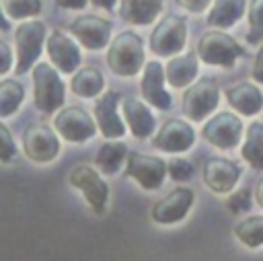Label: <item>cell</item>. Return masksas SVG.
<instances>
[{
    "label": "cell",
    "mask_w": 263,
    "mask_h": 261,
    "mask_svg": "<svg viewBox=\"0 0 263 261\" xmlns=\"http://www.w3.org/2000/svg\"><path fill=\"white\" fill-rule=\"evenodd\" d=\"M95 6H101V8H107V10H111L113 6H115V0H90Z\"/></svg>",
    "instance_id": "obj_38"
},
{
    "label": "cell",
    "mask_w": 263,
    "mask_h": 261,
    "mask_svg": "<svg viewBox=\"0 0 263 261\" xmlns=\"http://www.w3.org/2000/svg\"><path fill=\"white\" fill-rule=\"evenodd\" d=\"M107 64L117 76H136L146 66L142 39L132 31L119 33L111 41V47L107 51Z\"/></svg>",
    "instance_id": "obj_1"
},
{
    "label": "cell",
    "mask_w": 263,
    "mask_h": 261,
    "mask_svg": "<svg viewBox=\"0 0 263 261\" xmlns=\"http://www.w3.org/2000/svg\"><path fill=\"white\" fill-rule=\"evenodd\" d=\"M164 173H168V164L158 156L142 152H132L127 156V175L144 189H158L164 181Z\"/></svg>",
    "instance_id": "obj_11"
},
{
    "label": "cell",
    "mask_w": 263,
    "mask_h": 261,
    "mask_svg": "<svg viewBox=\"0 0 263 261\" xmlns=\"http://www.w3.org/2000/svg\"><path fill=\"white\" fill-rule=\"evenodd\" d=\"M187 41V25L181 16L168 14L164 16L150 37V49L156 55H175L185 47Z\"/></svg>",
    "instance_id": "obj_6"
},
{
    "label": "cell",
    "mask_w": 263,
    "mask_h": 261,
    "mask_svg": "<svg viewBox=\"0 0 263 261\" xmlns=\"http://www.w3.org/2000/svg\"><path fill=\"white\" fill-rule=\"evenodd\" d=\"M193 206V191L187 187H177L173 189L166 197L154 203L152 208V220L158 224H175L181 222L189 208Z\"/></svg>",
    "instance_id": "obj_12"
},
{
    "label": "cell",
    "mask_w": 263,
    "mask_h": 261,
    "mask_svg": "<svg viewBox=\"0 0 263 261\" xmlns=\"http://www.w3.org/2000/svg\"><path fill=\"white\" fill-rule=\"evenodd\" d=\"M201 177H203V183L212 191H216V193H228L236 185V181L240 177V169L232 160H228V158L214 156V158H210L203 164Z\"/></svg>",
    "instance_id": "obj_17"
},
{
    "label": "cell",
    "mask_w": 263,
    "mask_h": 261,
    "mask_svg": "<svg viewBox=\"0 0 263 261\" xmlns=\"http://www.w3.org/2000/svg\"><path fill=\"white\" fill-rule=\"evenodd\" d=\"M218 101H220V90H218L216 80L201 78L185 90L183 113L191 121H201L218 107Z\"/></svg>",
    "instance_id": "obj_4"
},
{
    "label": "cell",
    "mask_w": 263,
    "mask_h": 261,
    "mask_svg": "<svg viewBox=\"0 0 263 261\" xmlns=\"http://www.w3.org/2000/svg\"><path fill=\"white\" fill-rule=\"evenodd\" d=\"M234 236L251 249L261 247L263 245V216H251V218L240 220L234 226Z\"/></svg>",
    "instance_id": "obj_27"
},
{
    "label": "cell",
    "mask_w": 263,
    "mask_h": 261,
    "mask_svg": "<svg viewBox=\"0 0 263 261\" xmlns=\"http://www.w3.org/2000/svg\"><path fill=\"white\" fill-rule=\"evenodd\" d=\"M162 10V0H121L119 14L132 25H148Z\"/></svg>",
    "instance_id": "obj_21"
},
{
    "label": "cell",
    "mask_w": 263,
    "mask_h": 261,
    "mask_svg": "<svg viewBox=\"0 0 263 261\" xmlns=\"http://www.w3.org/2000/svg\"><path fill=\"white\" fill-rule=\"evenodd\" d=\"M117 105H119V95L115 90H107L95 103V119L99 123V129L105 138H113V140L125 134V125L117 113Z\"/></svg>",
    "instance_id": "obj_15"
},
{
    "label": "cell",
    "mask_w": 263,
    "mask_h": 261,
    "mask_svg": "<svg viewBox=\"0 0 263 261\" xmlns=\"http://www.w3.org/2000/svg\"><path fill=\"white\" fill-rule=\"evenodd\" d=\"M23 97H25V90L16 80H2V84H0V115L2 117L12 115L21 107Z\"/></svg>",
    "instance_id": "obj_28"
},
{
    "label": "cell",
    "mask_w": 263,
    "mask_h": 261,
    "mask_svg": "<svg viewBox=\"0 0 263 261\" xmlns=\"http://www.w3.org/2000/svg\"><path fill=\"white\" fill-rule=\"evenodd\" d=\"M55 2H58V6H62V8H74V10H80V8L86 6L88 0H55Z\"/></svg>",
    "instance_id": "obj_37"
},
{
    "label": "cell",
    "mask_w": 263,
    "mask_h": 261,
    "mask_svg": "<svg viewBox=\"0 0 263 261\" xmlns=\"http://www.w3.org/2000/svg\"><path fill=\"white\" fill-rule=\"evenodd\" d=\"M193 173H195V169L187 158H173L168 162V175L175 181H189L193 177Z\"/></svg>",
    "instance_id": "obj_31"
},
{
    "label": "cell",
    "mask_w": 263,
    "mask_h": 261,
    "mask_svg": "<svg viewBox=\"0 0 263 261\" xmlns=\"http://www.w3.org/2000/svg\"><path fill=\"white\" fill-rule=\"evenodd\" d=\"M193 127L183 119H168L154 136V146L164 152H185L193 144Z\"/></svg>",
    "instance_id": "obj_16"
},
{
    "label": "cell",
    "mask_w": 263,
    "mask_h": 261,
    "mask_svg": "<svg viewBox=\"0 0 263 261\" xmlns=\"http://www.w3.org/2000/svg\"><path fill=\"white\" fill-rule=\"evenodd\" d=\"M240 136H242V121L230 111H220L203 125V138L210 144L224 150L234 148L240 142Z\"/></svg>",
    "instance_id": "obj_10"
},
{
    "label": "cell",
    "mask_w": 263,
    "mask_h": 261,
    "mask_svg": "<svg viewBox=\"0 0 263 261\" xmlns=\"http://www.w3.org/2000/svg\"><path fill=\"white\" fill-rule=\"evenodd\" d=\"M23 148L25 154L35 162H49L60 152V142L55 132L49 125L35 123L29 125L23 134Z\"/></svg>",
    "instance_id": "obj_8"
},
{
    "label": "cell",
    "mask_w": 263,
    "mask_h": 261,
    "mask_svg": "<svg viewBox=\"0 0 263 261\" xmlns=\"http://www.w3.org/2000/svg\"><path fill=\"white\" fill-rule=\"evenodd\" d=\"M255 197H257V203L263 208V179H261L259 185H257V193H255Z\"/></svg>",
    "instance_id": "obj_39"
},
{
    "label": "cell",
    "mask_w": 263,
    "mask_h": 261,
    "mask_svg": "<svg viewBox=\"0 0 263 261\" xmlns=\"http://www.w3.org/2000/svg\"><path fill=\"white\" fill-rule=\"evenodd\" d=\"M251 76H253V80H257V82H261V84H263V47L259 49V53H257V58H255V64H253V72H251Z\"/></svg>",
    "instance_id": "obj_36"
},
{
    "label": "cell",
    "mask_w": 263,
    "mask_h": 261,
    "mask_svg": "<svg viewBox=\"0 0 263 261\" xmlns=\"http://www.w3.org/2000/svg\"><path fill=\"white\" fill-rule=\"evenodd\" d=\"M70 86H72V90H74L76 95L90 99V97H97V95L103 90L105 78H103V74H101L97 68H82V70H78V72L74 74Z\"/></svg>",
    "instance_id": "obj_25"
},
{
    "label": "cell",
    "mask_w": 263,
    "mask_h": 261,
    "mask_svg": "<svg viewBox=\"0 0 263 261\" xmlns=\"http://www.w3.org/2000/svg\"><path fill=\"white\" fill-rule=\"evenodd\" d=\"M197 51H189L185 55H179V58H173L168 64H166V80L171 86L175 88H181V86H187L191 84V80L197 76Z\"/></svg>",
    "instance_id": "obj_22"
},
{
    "label": "cell",
    "mask_w": 263,
    "mask_h": 261,
    "mask_svg": "<svg viewBox=\"0 0 263 261\" xmlns=\"http://www.w3.org/2000/svg\"><path fill=\"white\" fill-rule=\"evenodd\" d=\"M72 35L86 47V49H101L109 43L111 37V23L101 18V16H80L72 23L70 27Z\"/></svg>",
    "instance_id": "obj_13"
},
{
    "label": "cell",
    "mask_w": 263,
    "mask_h": 261,
    "mask_svg": "<svg viewBox=\"0 0 263 261\" xmlns=\"http://www.w3.org/2000/svg\"><path fill=\"white\" fill-rule=\"evenodd\" d=\"M226 101L232 109H236L242 115H255L263 107V95L261 90L251 82H238L226 90Z\"/></svg>",
    "instance_id": "obj_19"
},
{
    "label": "cell",
    "mask_w": 263,
    "mask_h": 261,
    "mask_svg": "<svg viewBox=\"0 0 263 261\" xmlns=\"http://www.w3.org/2000/svg\"><path fill=\"white\" fill-rule=\"evenodd\" d=\"M142 92L144 99L154 105L160 111L171 109V95L164 90V70L156 60H150L144 66V76H142Z\"/></svg>",
    "instance_id": "obj_18"
},
{
    "label": "cell",
    "mask_w": 263,
    "mask_h": 261,
    "mask_svg": "<svg viewBox=\"0 0 263 261\" xmlns=\"http://www.w3.org/2000/svg\"><path fill=\"white\" fill-rule=\"evenodd\" d=\"M123 117L136 138H148L154 132V117L146 103L140 99L127 97L123 101Z\"/></svg>",
    "instance_id": "obj_20"
},
{
    "label": "cell",
    "mask_w": 263,
    "mask_h": 261,
    "mask_svg": "<svg viewBox=\"0 0 263 261\" xmlns=\"http://www.w3.org/2000/svg\"><path fill=\"white\" fill-rule=\"evenodd\" d=\"M0 138H2V148H0V158L2 162H10L16 156V146L12 142V136L6 125H0Z\"/></svg>",
    "instance_id": "obj_33"
},
{
    "label": "cell",
    "mask_w": 263,
    "mask_h": 261,
    "mask_svg": "<svg viewBox=\"0 0 263 261\" xmlns=\"http://www.w3.org/2000/svg\"><path fill=\"white\" fill-rule=\"evenodd\" d=\"M210 2L212 0H177V4H181L189 12H203L210 6Z\"/></svg>",
    "instance_id": "obj_34"
},
{
    "label": "cell",
    "mask_w": 263,
    "mask_h": 261,
    "mask_svg": "<svg viewBox=\"0 0 263 261\" xmlns=\"http://www.w3.org/2000/svg\"><path fill=\"white\" fill-rule=\"evenodd\" d=\"M70 183L80 189L95 214H105L109 201V187L99 173L88 164H78L70 171Z\"/></svg>",
    "instance_id": "obj_7"
},
{
    "label": "cell",
    "mask_w": 263,
    "mask_h": 261,
    "mask_svg": "<svg viewBox=\"0 0 263 261\" xmlns=\"http://www.w3.org/2000/svg\"><path fill=\"white\" fill-rule=\"evenodd\" d=\"M245 0H214V6L208 14V23L220 29L232 27L245 12Z\"/></svg>",
    "instance_id": "obj_23"
},
{
    "label": "cell",
    "mask_w": 263,
    "mask_h": 261,
    "mask_svg": "<svg viewBox=\"0 0 263 261\" xmlns=\"http://www.w3.org/2000/svg\"><path fill=\"white\" fill-rule=\"evenodd\" d=\"M0 53H2V66H0V74H6L12 66V55H10V47L2 41L0 43Z\"/></svg>",
    "instance_id": "obj_35"
},
{
    "label": "cell",
    "mask_w": 263,
    "mask_h": 261,
    "mask_svg": "<svg viewBox=\"0 0 263 261\" xmlns=\"http://www.w3.org/2000/svg\"><path fill=\"white\" fill-rule=\"evenodd\" d=\"M197 55L201 62L212 64V66H234L236 58L245 55V49L226 33L222 31H208L201 35L197 43Z\"/></svg>",
    "instance_id": "obj_2"
},
{
    "label": "cell",
    "mask_w": 263,
    "mask_h": 261,
    "mask_svg": "<svg viewBox=\"0 0 263 261\" xmlns=\"http://www.w3.org/2000/svg\"><path fill=\"white\" fill-rule=\"evenodd\" d=\"M242 158L253 169H263V123L253 121L247 127V140L242 144Z\"/></svg>",
    "instance_id": "obj_24"
},
{
    "label": "cell",
    "mask_w": 263,
    "mask_h": 261,
    "mask_svg": "<svg viewBox=\"0 0 263 261\" xmlns=\"http://www.w3.org/2000/svg\"><path fill=\"white\" fill-rule=\"evenodd\" d=\"M127 154V148L123 142H105L99 152H97V162H99V169L107 175H113L119 171L123 158Z\"/></svg>",
    "instance_id": "obj_26"
},
{
    "label": "cell",
    "mask_w": 263,
    "mask_h": 261,
    "mask_svg": "<svg viewBox=\"0 0 263 261\" xmlns=\"http://www.w3.org/2000/svg\"><path fill=\"white\" fill-rule=\"evenodd\" d=\"M35 107L43 113H53L64 105V82L49 64H37L33 68Z\"/></svg>",
    "instance_id": "obj_3"
},
{
    "label": "cell",
    "mask_w": 263,
    "mask_h": 261,
    "mask_svg": "<svg viewBox=\"0 0 263 261\" xmlns=\"http://www.w3.org/2000/svg\"><path fill=\"white\" fill-rule=\"evenodd\" d=\"M2 8L6 16L12 18H27L33 14H39L41 0H2Z\"/></svg>",
    "instance_id": "obj_30"
},
{
    "label": "cell",
    "mask_w": 263,
    "mask_h": 261,
    "mask_svg": "<svg viewBox=\"0 0 263 261\" xmlns=\"http://www.w3.org/2000/svg\"><path fill=\"white\" fill-rule=\"evenodd\" d=\"M45 39V25L41 21H27L16 27L14 41H16V74H25L31 70L33 62L41 53V45Z\"/></svg>",
    "instance_id": "obj_5"
},
{
    "label": "cell",
    "mask_w": 263,
    "mask_h": 261,
    "mask_svg": "<svg viewBox=\"0 0 263 261\" xmlns=\"http://www.w3.org/2000/svg\"><path fill=\"white\" fill-rule=\"evenodd\" d=\"M47 53L55 68L64 74H72L80 66V51L62 29L51 31V35L47 37Z\"/></svg>",
    "instance_id": "obj_14"
},
{
    "label": "cell",
    "mask_w": 263,
    "mask_h": 261,
    "mask_svg": "<svg viewBox=\"0 0 263 261\" xmlns=\"http://www.w3.org/2000/svg\"><path fill=\"white\" fill-rule=\"evenodd\" d=\"M226 206H228V210L232 214L247 212L251 208V193H249V189H238L234 195H230V199L226 201Z\"/></svg>",
    "instance_id": "obj_32"
},
{
    "label": "cell",
    "mask_w": 263,
    "mask_h": 261,
    "mask_svg": "<svg viewBox=\"0 0 263 261\" xmlns=\"http://www.w3.org/2000/svg\"><path fill=\"white\" fill-rule=\"evenodd\" d=\"M53 127L68 142H84V140H90L95 136V132H97L95 121L80 107H66V109H62L55 115V119H53Z\"/></svg>",
    "instance_id": "obj_9"
},
{
    "label": "cell",
    "mask_w": 263,
    "mask_h": 261,
    "mask_svg": "<svg viewBox=\"0 0 263 261\" xmlns=\"http://www.w3.org/2000/svg\"><path fill=\"white\" fill-rule=\"evenodd\" d=\"M247 41L251 45H257V43L263 41V0H251Z\"/></svg>",
    "instance_id": "obj_29"
}]
</instances>
